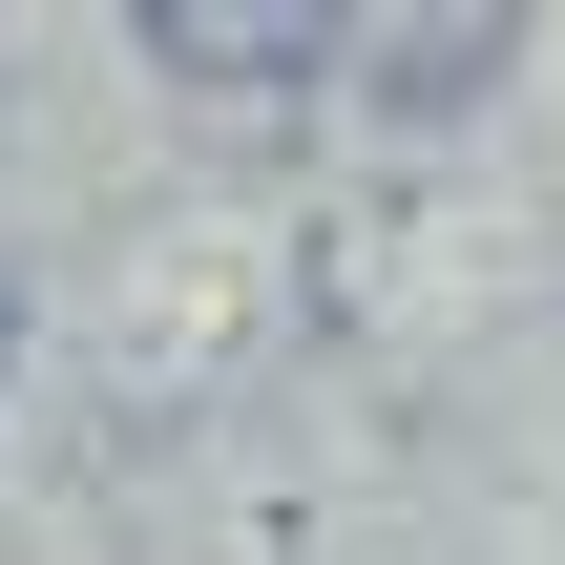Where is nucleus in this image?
<instances>
[{
  "label": "nucleus",
  "mask_w": 565,
  "mask_h": 565,
  "mask_svg": "<svg viewBox=\"0 0 565 565\" xmlns=\"http://www.w3.org/2000/svg\"><path fill=\"white\" fill-rule=\"evenodd\" d=\"M0 335H21V315H0Z\"/></svg>",
  "instance_id": "nucleus-3"
},
{
  "label": "nucleus",
  "mask_w": 565,
  "mask_h": 565,
  "mask_svg": "<svg viewBox=\"0 0 565 565\" xmlns=\"http://www.w3.org/2000/svg\"><path fill=\"white\" fill-rule=\"evenodd\" d=\"M335 63H356L377 105H482L524 42H503V21H335Z\"/></svg>",
  "instance_id": "nucleus-2"
},
{
  "label": "nucleus",
  "mask_w": 565,
  "mask_h": 565,
  "mask_svg": "<svg viewBox=\"0 0 565 565\" xmlns=\"http://www.w3.org/2000/svg\"><path fill=\"white\" fill-rule=\"evenodd\" d=\"M147 63L168 84H294V63H335V21L315 0H147Z\"/></svg>",
  "instance_id": "nucleus-1"
}]
</instances>
